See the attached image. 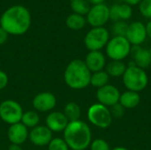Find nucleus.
Instances as JSON below:
<instances>
[{
	"label": "nucleus",
	"mask_w": 151,
	"mask_h": 150,
	"mask_svg": "<svg viewBox=\"0 0 151 150\" xmlns=\"http://www.w3.org/2000/svg\"><path fill=\"white\" fill-rule=\"evenodd\" d=\"M68 123V119L61 111H51L47 115L45 119V126L52 133L64 132Z\"/></svg>",
	"instance_id": "14"
},
{
	"label": "nucleus",
	"mask_w": 151,
	"mask_h": 150,
	"mask_svg": "<svg viewBox=\"0 0 151 150\" xmlns=\"http://www.w3.org/2000/svg\"><path fill=\"white\" fill-rule=\"evenodd\" d=\"M125 111H126V109L119 103L114 104L113 106H111L110 108V111H111V114L112 118L113 117L114 118H121V117H123L124 114H125Z\"/></svg>",
	"instance_id": "30"
},
{
	"label": "nucleus",
	"mask_w": 151,
	"mask_h": 150,
	"mask_svg": "<svg viewBox=\"0 0 151 150\" xmlns=\"http://www.w3.org/2000/svg\"><path fill=\"white\" fill-rule=\"evenodd\" d=\"M27 129H32L37 126H39L40 116L35 111H25L22 115L20 121Z\"/></svg>",
	"instance_id": "22"
},
{
	"label": "nucleus",
	"mask_w": 151,
	"mask_h": 150,
	"mask_svg": "<svg viewBox=\"0 0 151 150\" xmlns=\"http://www.w3.org/2000/svg\"><path fill=\"white\" fill-rule=\"evenodd\" d=\"M90 150H111L110 145L105 140L96 139L91 141L89 145Z\"/></svg>",
	"instance_id": "28"
},
{
	"label": "nucleus",
	"mask_w": 151,
	"mask_h": 150,
	"mask_svg": "<svg viewBox=\"0 0 151 150\" xmlns=\"http://www.w3.org/2000/svg\"><path fill=\"white\" fill-rule=\"evenodd\" d=\"M63 133V139L71 150L87 149L92 141L90 127L81 119L69 122Z\"/></svg>",
	"instance_id": "2"
},
{
	"label": "nucleus",
	"mask_w": 151,
	"mask_h": 150,
	"mask_svg": "<svg viewBox=\"0 0 151 150\" xmlns=\"http://www.w3.org/2000/svg\"><path fill=\"white\" fill-rule=\"evenodd\" d=\"M23 113L21 105L14 100L8 99L0 103V118L10 126L19 123Z\"/></svg>",
	"instance_id": "8"
},
{
	"label": "nucleus",
	"mask_w": 151,
	"mask_h": 150,
	"mask_svg": "<svg viewBox=\"0 0 151 150\" xmlns=\"http://www.w3.org/2000/svg\"><path fill=\"white\" fill-rule=\"evenodd\" d=\"M88 2V4H93V5H96V4H103L104 0H87Z\"/></svg>",
	"instance_id": "36"
},
{
	"label": "nucleus",
	"mask_w": 151,
	"mask_h": 150,
	"mask_svg": "<svg viewBox=\"0 0 151 150\" xmlns=\"http://www.w3.org/2000/svg\"><path fill=\"white\" fill-rule=\"evenodd\" d=\"M110 40L109 31L104 27H93L84 38V44L89 51H97L104 48Z\"/></svg>",
	"instance_id": "7"
},
{
	"label": "nucleus",
	"mask_w": 151,
	"mask_h": 150,
	"mask_svg": "<svg viewBox=\"0 0 151 150\" xmlns=\"http://www.w3.org/2000/svg\"><path fill=\"white\" fill-rule=\"evenodd\" d=\"M32 105L35 111L50 112L56 107L57 98L51 92H41L33 98Z\"/></svg>",
	"instance_id": "11"
},
{
	"label": "nucleus",
	"mask_w": 151,
	"mask_h": 150,
	"mask_svg": "<svg viewBox=\"0 0 151 150\" xmlns=\"http://www.w3.org/2000/svg\"><path fill=\"white\" fill-rule=\"evenodd\" d=\"M71 8L74 13L79 15H87L90 10V5L87 0H72Z\"/></svg>",
	"instance_id": "25"
},
{
	"label": "nucleus",
	"mask_w": 151,
	"mask_h": 150,
	"mask_svg": "<svg viewBox=\"0 0 151 150\" xmlns=\"http://www.w3.org/2000/svg\"><path fill=\"white\" fill-rule=\"evenodd\" d=\"M88 119L93 126L102 129L108 128L112 123L110 108L99 103H94L88 108Z\"/></svg>",
	"instance_id": "6"
},
{
	"label": "nucleus",
	"mask_w": 151,
	"mask_h": 150,
	"mask_svg": "<svg viewBox=\"0 0 151 150\" xmlns=\"http://www.w3.org/2000/svg\"><path fill=\"white\" fill-rule=\"evenodd\" d=\"M109 80H110V76L105 71L103 70V71L91 73L90 85H92L94 88H96L98 89L109 84Z\"/></svg>",
	"instance_id": "23"
},
{
	"label": "nucleus",
	"mask_w": 151,
	"mask_h": 150,
	"mask_svg": "<svg viewBox=\"0 0 151 150\" xmlns=\"http://www.w3.org/2000/svg\"><path fill=\"white\" fill-rule=\"evenodd\" d=\"M139 10L143 17L151 19V0H142L139 4Z\"/></svg>",
	"instance_id": "29"
},
{
	"label": "nucleus",
	"mask_w": 151,
	"mask_h": 150,
	"mask_svg": "<svg viewBox=\"0 0 151 150\" xmlns=\"http://www.w3.org/2000/svg\"><path fill=\"white\" fill-rule=\"evenodd\" d=\"M8 82H9L8 75L6 74L5 72L0 70V90L5 88L8 85Z\"/></svg>",
	"instance_id": "31"
},
{
	"label": "nucleus",
	"mask_w": 151,
	"mask_h": 150,
	"mask_svg": "<svg viewBox=\"0 0 151 150\" xmlns=\"http://www.w3.org/2000/svg\"><path fill=\"white\" fill-rule=\"evenodd\" d=\"M124 86L127 90L141 92L146 88L149 83V77L145 71L142 68H139L132 61L129 63L125 73L122 76Z\"/></svg>",
	"instance_id": "4"
},
{
	"label": "nucleus",
	"mask_w": 151,
	"mask_h": 150,
	"mask_svg": "<svg viewBox=\"0 0 151 150\" xmlns=\"http://www.w3.org/2000/svg\"><path fill=\"white\" fill-rule=\"evenodd\" d=\"M146 31H147V36L151 39V20H150L146 25Z\"/></svg>",
	"instance_id": "34"
},
{
	"label": "nucleus",
	"mask_w": 151,
	"mask_h": 150,
	"mask_svg": "<svg viewBox=\"0 0 151 150\" xmlns=\"http://www.w3.org/2000/svg\"><path fill=\"white\" fill-rule=\"evenodd\" d=\"M71 1H72V0H71Z\"/></svg>",
	"instance_id": "39"
},
{
	"label": "nucleus",
	"mask_w": 151,
	"mask_h": 150,
	"mask_svg": "<svg viewBox=\"0 0 151 150\" xmlns=\"http://www.w3.org/2000/svg\"><path fill=\"white\" fill-rule=\"evenodd\" d=\"M140 102H141V96L139 93L127 90L124 93L120 94L119 103L125 109H134L139 105Z\"/></svg>",
	"instance_id": "19"
},
{
	"label": "nucleus",
	"mask_w": 151,
	"mask_h": 150,
	"mask_svg": "<svg viewBox=\"0 0 151 150\" xmlns=\"http://www.w3.org/2000/svg\"><path fill=\"white\" fill-rule=\"evenodd\" d=\"M63 113L65 114V116L66 117L69 122H73V121L80 120L81 115V110L78 103L74 102H70L66 103L65 106L64 107Z\"/></svg>",
	"instance_id": "21"
},
{
	"label": "nucleus",
	"mask_w": 151,
	"mask_h": 150,
	"mask_svg": "<svg viewBox=\"0 0 151 150\" xmlns=\"http://www.w3.org/2000/svg\"><path fill=\"white\" fill-rule=\"evenodd\" d=\"M8 150H22V148L20 147V145L11 144L8 148Z\"/></svg>",
	"instance_id": "35"
},
{
	"label": "nucleus",
	"mask_w": 151,
	"mask_h": 150,
	"mask_svg": "<svg viewBox=\"0 0 151 150\" xmlns=\"http://www.w3.org/2000/svg\"><path fill=\"white\" fill-rule=\"evenodd\" d=\"M7 39H8V34L0 27V45L5 43Z\"/></svg>",
	"instance_id": "32"
},
{
	"label": "nucleus",
	"mask_w": 151,
	"mask_h": 150,
	"mask_svg": "<svg viewBox=\"0 0 151 150\" xmlns=\"http://www.w3.org/2000/svg\"><path fill=\"white\" fill-rule=\"evenodd\" d=\"M30 24V12L22 5H13L8 8L0 19V27L8 34H23L29 29Z\"/></svg>",
	"instance_id": "1"
},
{
	"label": "nucleus",
	"mask_w": 151,
	"mask_h": 150,
	"mask_svg": "<svg viewBox=\"0 0 151 150\" xmlns=\"http://www.w3.org/2000/svg\"><path fill=\"white\" fill-rule=\"evenodd\" d=\"M126 2V4H129L130 6H133V5H137L139 4L142 0H124Z\"/></svg>",
	"instance_id": "33"
},
{
	"label": "nucleus",
	"mask_w": 151,
	"mask_h": 150,
	"mask_svg": "<svg viewBox=\"0 0 151 150\" xmlns=\"http://www.w3.org/2000/svg\"><path fill=\"white\" fill-rule=\"evenodd\" d=\"M132 45L125 36H114L105 46L108 57L114 61H122L130 55Z\"/></svg>",
	"instance_id": "5"
},
{
	"label": "nucleus",
	"mask_w": 151,
	"mask_h": 150,
	"mask_svg": "<svg viewBox=\"0 0 151 150\" xmlns=\"http://www.w3.org/2000/svg\"><path fill=\"white\" fill-rule=\"evenodd\" d=\"M127 66L122 61H114L111 60L110 63L106 64L105 72L108 73L110 77H120L123 76L127 70Z\"/></svg>",
	"instance_id": "20"
},
{
	"label": "nucleus",
	"mask_w": 151,
	"mask_h": 150,
	"mask_svg": "<svg viewBox=\"0 0 151 150\" xmlns=\"http://www.w3.org/2000/svg\"><path fill=\"white\" fill-rule=\"evenodd\" d=\"M91 72L85 62L81 59L71 61L64 72V80L68 88L74 90H81L90 85Z\"/></svg>",
	"instance_id": "3"
},
{
	"label": "nucleus",
	"mask_w": 151,
	"mask_h": 150,
	"mask_svg": "<svg viewBox=\"0 0 151 150\" xmlns=\"http://www.w3.org/2000/svg\"><path fill=\"white\" fill-rule=\"evenodd\" d=\"M69 147L63 138H53L48 144V150H69Z\"/></svg>",
	"instance_id": "26"
},
{
	"label": "nucleus",
	"mask_w": 151,
	"mask_h": 150,
	"mask_svg": "<svg viewBox=\"0 0 151 150\" xmlns=\"http://www.w3.org/2000/svg\"><path fill=\"white\" fill-rule=\"evenodd\" d=\"M119 90L111 84H107L106 86L98 88L96 91V99L98 100V103L108 108L118 103L119 102Z\"/></svg>",
	"instance_id": "10"
},
{
	"label": "nucleus",
	"mask_w": 151,
	"mask_h": 150,
	"mask_svg": "<svg viewBox=\"0 0 151 150\" xmlns=\"http://www.w3.org/2000/svg\"><path fill=\"white\" fill-rule=\"evenodd\" d=\"M111 150H128L127 148H124V147H116V148H114V149H112Z\"/></svg>",
	"instance_id": "37"
},
{
	"label": "nucleus",
	"mask_w": 151,
	"mask_h": 150,
	"mask_svg": "<svg viewBox=\"0 0 151 150\" xmlns=\"http://www.w3.org/2000/svg\"><path fill=\"white\" fill-rule=\"evenodd\" d=\"M149 51H150V57H151V46H150V50H149Z\"/></svg>",
	"instance_id": "38"
},
{
	"label": "nucleus",
	"mask_w": 151,
	"mask_h": 150,
	"mask_svg": "<svg viewBox=\"0 0 151 150\" xmlns=\"http://www.w3.org/2000/svg\"><path fill=\"white\" fill-rule=\"evenodd\" d=\"M127 27L128 24L127 22L123 20L117 21L112 27V33L115 36H126Z\"/></svg>",
	"instance_id": "27"
},
{
	"label": "nucleus",
	"mask_w": 151,
	"mask_h": 150,
	"mask_svg": "<svg viewBox=\"0 0 151 150\" xmlns=\"http://www.w3.org/2000/svg\"><path fill=\"white\" fill-rule=\"evenodd\" d=\"M28 129L21 123L11 125L7 131V137L11 144L22 145L28 139Z\"/></svg>",
	"instance_id": "15"
},
{
	"label": "nucleus",
	"mask_w": 151,
	"mask_h": 150,
	"mask_svg": "<svg viewBox=\"0 0 151 150\" xmlns=\"http://www.w3.org/2000/svg\"><path fill=\"white\" fill-rule=\"evenodd\" d=\"M86 19L79 14L76 13H73L70 14L65 20L66 26L73 30H80L81 28H83L86 25Z\"/></svg>",
	"instance_id": "24"
},
{
	"label": "nucleus",
	"mask_w": 151,
	"mask_h": 150,
	"mask_svg": "<svg viewBox=\"0 0 151 150\" xmlns=\"http://www.w3.org/2000/svg\"><path fill=\"white\" fill-rule=\"evenodd\" d=\"M87 67L92 72H96L103 71L106 66V58L103 52L100 50L97 51H89L84 60Z\"/></svg>",
	"instance_id": "17"
},
{
	"label": "nucleus",
	"mask_w": 151,
	"mask_h": 150,
	"mask_svg": "<svg viewBox=\"0 0 151 150\" xmlns=\"http://www.w3.org/2000/svg\"><path fill=\"white\" fill-rule=\"evenodd\" d=\"M110 19V8L104 4H96L90 7L87 14V21L93 27H101Z\"/></svg>",
	"instance_id": "9"
},
{
	"label": "nucleus",
	"mask_w": 151,
	"mask_h": 150,
	"mask_svg": "<svg viewBox=\"0 0 151 150\" xmlns=\"http://www.w3.org/2000/svg\"><path fill=\"white\" fill-rule=\"evenodd\" d=\"M28 139L32 144L37 147L48 146L53 139L52 132L46 126H37L30 130Z\"/></svg>",
	"instance_id": "13"
},
{
	"label": "nucleus",
	"mask_w": 151,
	"mask_h": 150,
	"mask_svg": "<svg viewBox=\"0 0 151 150\" xmlns=\"http://www.w3.org/2000/svg\"><path fill=\"white\" fill-rule=\"evenodd\" d=\"M132 46L141 45L144 42L147 36L146 26L141 21H134L128 25L125 36Z\"/></svg>",
	"instance_id": "12"
},
{
	"label": "nucleus",
	"mask_w": 151,
	"mask_h": 150,
	"mask_svg": "<svg viewBox=\"0 0 151 150\" xmlns=\"http://www.w3.org/2000/svg\"><path fill=\"white\" fill-rule=\"evenodd\" d=\"M133 15V9L127 4H114L110 8V19L115 22L119 20H127Z\"/></svg>",
	"instance_id": "18"
},
{
	"label": "nucleus",
	"mask_w": 151,
	"mask_h": 150,
	"mask_svg": "<svg viewBox=\"0 0 151 150\" xmlns=\"http://www.w3.org/2000/svg\"><path fill=\"white\" fill-rule=\"evenodd\" d=\"M133 62L136 66L144 70L151 65V57L149 50L142 48L141 45L132 46L130 51Z\"/></svg>",
	"instance_id": "16"
}]
</instances>
